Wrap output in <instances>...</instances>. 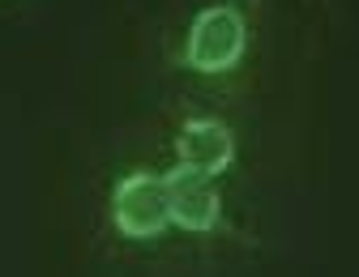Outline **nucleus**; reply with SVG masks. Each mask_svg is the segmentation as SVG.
<instances>
[{
    "instance_id": "nucleus-1",
    "label": "nucleus",
    "mask_w": 359,
    "mask_h": 277,
    "mask_svg": "<svg viewBox=\"0 0 359 277\" xmlns=\"http://www.w3.org/2000/svg\"><path fill=\"white\" fill-rule=\"evenodd\" d=\"M244 56V17L231 5H214L197 13L189 30V64L197 73H222Z\"/></svg>"
},
{
    "instance_id": "nucleus-2",
    "label": "nucleus",
    "mask_w": 359,
    "mask_h": 277,
    "mask_svg": "<svg viewBox=\"0 0 359 277\" xmlns=\"http://www.w3.org/2000/svg\"><path fill=\"white\" fill-rule=\"evenodd\" d=\"M116 226L128 239H150L171 222V201H167V179L158 175H128L116 197H111Z\"/></svg>"
},
{
    "instance_id": "nucleus-3",
    "label": "nucleus",
    "mask_w": 359,
    "mask_h": 277,
    "mask_svg": "<svg viewBox=\"0 0 359 277\" xmlns=\"http://www.w3.org/2000/svg\"><path fill=\"white\" fill-rule=\"evenodd\" d=\"M180 166H189L205 179L222 175L236 158V141H231V128L218 124V120H189L180 128V141H175Z\"/></svg>"
},
{
    "instance_id": "nucleus-4",
    "label": "nucleus",
    "mask_w": 359,
    "mask_h": 277,
    "mask_svg": "<svg viewBox=\"0 0 359 277\" xmlns=\"http://www.w3.org/2000/svg\"><path fill=\"white\" fill-rule=\"evenodd\" d=\"M167 201H171V222L184 226V230H214L218 218H222V205H218V192L214 183L189 166H175L167 175Z\"/></svg>"
}]
</instances>
